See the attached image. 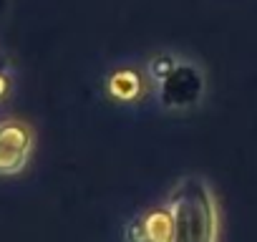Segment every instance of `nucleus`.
<instances>
[{
	"label": "nucleus",
	"instance_id": "obj_1",
	"mask_svg": "<svg viewBox=\"0 0 257 242\" xmlns=\"http://www.w3.org/2000/svg\"><path fill=\"white\" fill-rule=\"evenodd\" d=\"M174 242H219V207L204 177L187 174L167 194Z\"/></svg>",
	"mask_w": 257,
	"mask_h": 242
},
{
	"label": "nucleus",
	"instance_id": "obj_2",
	"mask_svg": "<svg viewBox=\"0 0 257 242\" xmlns=\"http://www.w3.org/2000/svg\"><path fill=\"white\" fill-rule=\"evenodd\" d=\"M204 71L187 58H179L174 71L157 86V101L164 111H189L204 98Z\"/></svg>",
	"mask_w": 257,
	"mask_h": 242
},
{
	"label": "nucleus",
	"instance_id": "obj_3",
	"mask_svg": "<svg viewBox=\"0 0 257 242\" xmlns=\"http://www.w3.org/2000/svg\"><path fill=\"white\" fill-rule=\"evenodd\" d=\"M36 134L23 118H0V177H18L31 164Z\"/></svg>",
	"mask_w": 257,
	"mask_h": 242
},
{
	"label": "nucleus",
	"instance_id": "obj_4",
	"mask_svg": "<svg viewBox=\"0 0 257 242\" xmlns=\"http://www.w3.org/2000/svg\"><path fill=\"white\" fill-rule=\"evenodd\" d=\"M126 242H174L172 212L164 204H152L123 224Z\"/></svg>",
	"mask_w": 257,
	"mask_h": 242
},
{
	"label": "nucleus",
	"instance_id": "obj_5",
	"mask_svg": "<svg viewBox=\"0 0 257 242\" xmlns=\"http://www.w3.org/2000/svg\"><path fill=\"white\" fill-rule=\"evenodd\" d=\"M149 83L152 81L147 76V68L134 66V63H123L106 76V93L116 103H139L147 96Z\"/></svg>",
	"mask_w": 257,
	"mask_h": 242
},
{
	"label": "nucleus",
	"instance_id": "obj_6",
	"mask_svg": "<svg viewBox=\"0 0 257 242\" xmlns=\"http://www.w3.org/2000/svg\"><path fill=\"white\" fill-rule=\"evenodd\" d=\"M177 63H179V56H174V53H169V51H162V53L152 56V61L147 63V76H149V81H152L154 86H159V83L174 71Z\"/></svg>",
	"mask_w": 257,
	"mask_h": 242
},
{
	"label": "nucleus",
	"instance_id": "obj_7",
	"mask_svg": "<svg viewBox=\"0 0 257 242\" xmlns=\"http://www.w3.org/2000/svg\"><path fill=\"white\" fill-rule=\"evenodd\" d=\"M13 88H16V71L8 58L0 56V106L8 103V98L13 96Z\"/></svg>",
	"mask_w": 257,
	"mask_h": 242
}]
</instances>
